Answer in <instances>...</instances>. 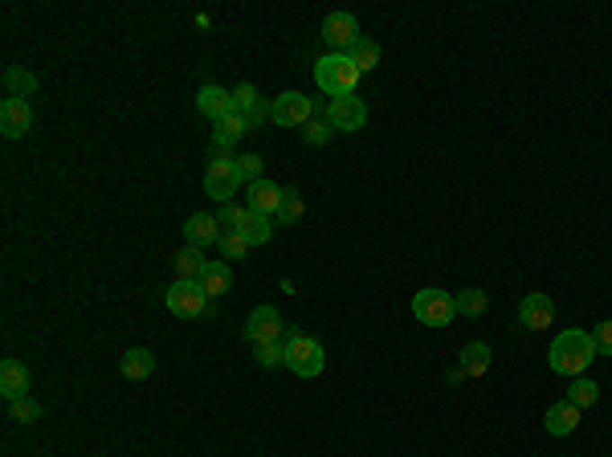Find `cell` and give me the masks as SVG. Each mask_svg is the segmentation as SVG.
Listing matches in <instances>:
<instances>
[{
	"label": "cell",
	"instance_id": "1",
	"mask_svg": "<svg viewBox=\"0 0 612 457\" xmlns=\"http://www.w3.org/2000/svg\"><path fill=\"white\" fill-rule=\"evenodd\" d=\"M596 355L600 352H596V343H592V331H559L547 352V363H551V372L576 380V376H584Z\"/></svg>",
	"mask_w": 612,
	"mask_h": 457
},
{
	"label": "cell",
	"instance_id": "17",
	"mask_svg": "<svg viewBox=\"0 0 612 457\" xmlns=\"http://www.w3.org/2000/svg\"><path fill=\"white\" fill-rule=\"evenodd\" d=\"M196 111H200L204 119H213V123H221L225 114H233V90H221V86H200V94H196Z\"/></svg>",
	"mask_w": 612,
	"mask_h": 457
},
{
	"label": "cell",
	"instance_id": "22",
	"mask_svg": "<svg viewBox=\"0 0 612 457\" xmlns=\"http://www.w3.org/2000/svg\"><path fill=\"white\" fill-rule=\"evenodd\" d=\"M172 265H176V282H196V278L204 273V265H208V262H204V254H200L196 246H184V249L176 254V262H172Z\"/></svg>",
	"mask_w": 612,
	"mask_h": 457
},
{
	"label": "cell",
	"instance_id": "33",
	"mask_svg": "<svg viewBox=\"0 0 612 457\" xmlns=\"http://www.w3.org/2000/svg\"><path fill=\"white\" fill-rule=\"evenodd\" d=\"M258 363H262V368H278V363H286V339L258 347Z\"/></svg>",
	"mask_w": 612,
	"mask_h": 457
},
{
	"label": "cell",
	"instance_id": "21",
	"mask_svg": "<svg viewBox=\"0 0 612 457\" xmlns=\"http://www.w3.org/2000/svg\"><path fill=\"white\" fill-rule=\"evenodd\" d=\"M119 372H123V380H147L151 372H155V355H151L147 347H131V352H123V360H119Z\"/></svg>",
	"mask_w": 612,
	"mask_h": 457
},
{
	"label": "cell",
	"instance_id": "37",
	"mask_svg": "<svg viewBox=\"0 0 612 457\" xmlns=\"http://www.w3.org/2000/svg\"><path fill=\"white\" fill-rule=\"evenodd\" d=\"M445 380H449V384H462V380H466V368H453Z\"/></svg>",
	"mask_w": 612,
	"mask_h": 457
},
{
	"label": "cell",
	"instance_id": "11",
	"mask_svg": "<svg viewBox=\"0 0 612 457\" xmlns=\"http://www.w3.org/2000/svg\"><path fill=\"white\" fill-rule=\"evenodd\" d=\"M233 111H237L249 127H262L270 119V103L258 94V86H253V82H241V86L233 90Z\"/></svg>",
	"mask_w": 612,
	"mask_h": 457
},
{
	"label": "cell",
	"instance_id": "27",
	"mask_svg": "<svg viewBox=\"0 0 612 457\" xmlns=\"http://www.w3.org/2000/svg\"><path fill=\"white\" fill-rule=\"evenodd\" d=\"M241 233H245L249 246H266L270 237H274V217H262V212H249L245 225H241Z\"/></svg>",
	"mask_w": 612,
	"mask_h": 457
},
{
	"label": "cell",
	"instance_id": "4",
	"mask_svg": "<svg viewBox=\"0 0 612 457\" xmlns=\"http://www.w3.org/2000/svg\"><path fill=\"white\" fill-rule=\"evenodd\" d=\"M412 315H417L425 327H445L453 315H457V299H453L449 291L429 286V291H417V299H412Z\"/></svg>",
	"mask_w": 612,
	"mask_h": 457
},
{
	"label": "cell",
	"instance_id": "18",
	"mask_svg": "<svg viewBox=\"0 0 612 457\" xmlns=\"http://www.w3.org/2000/svg\"><path fill=\"white\" fill-rule=\"evenodd\" d=\"M543 425H547L551 437H568V433L580 425V408L572 405V400H559V405H551V408H547Z\"/></svg>",
	"mask_w": 612,
	"mask_h": 457
},
{
	"label": "cell",
	"instance_id": "32",
	"mask_svg": "<svg viewBox=\"0 0 612 457\" xmlns=\"http://www.w3.org/2000/svg\"><path fill=\"white\" fill-rule=\"evenodd\" d=\"M217 246H221V254L229 257V262H237V257H245L249 254V241H245V233H221V241H217Z\"/></svg>",
	"mask_w": 612,
	"mask_h": 457
},
{
	"label": "cell",
	"instance_id": "10",
	"mask_svg": "<svg viewBox=\"0 0 612 457\" xmlns=\"http://www.w3.org/2000/svg\"><path fill=\"white\" fill-rule=\"evenodd\" d=\"M359 21L351 17V13H331L327 21H323V41L331 45L335 53H351V45L359 41Z\"/></svg>",
	"mask_w": 612,
	"mask_h": 457
},
{
	"label": "cell",
	"instance_id": "31",
	"mask_svg": "<svg viewBox=\"0 0 612 457\" xmlns=\"http://www.w3.org/2000/svg\"><path fill=\"white\" fill-rule=\"evenodd\" d=\"M245 217H249V204H221V212H217V220H221V228L225 233H237L241 225H245Z\"/></svg>",
	"mask_w": 612,
	"mask_h": 457
},
{
	"label": "cell",
	"instance_id": "3",
	"mask_svg": "<svg viewBox=\"0 0 612 457\" xmlns=\"http://www.w3.org/2000/svg\"><path fill=\"white\" fill-rule=\"evenodd\" d=\"M359 78H364V74L355 70V62L347 53H327V58H319V66H315V82H319V90H327L331 98H351Z\"/></svg>",
	"mask_w": 612,
	"mask_h": 457
},
{
	"label": "cell",
	"instance_id": "9",
	"mask_svg": "<svg viewBox=\"0 0 612 457\" xmlns=\"http://www.w3.org/2000/svg\"><path fill=\"white\" fill-rule=\"evenodd\" d=\"M327 123L335 127V131H364L368 127V106L364 98H331L327 106Z\"/></svg>",
	"mask_w": 612,
	"mask_h": 457
},
{
	"label": "cell",
	"instance_id": "8",
	"mask_svg": "<svg viewBox=\"0 0 612 457\" xmlns=\"http://www.w3.org/2000/svg\"><path fill=\"white\" fill-rule=\"evenodd\" d=\"M245 339L253 343V347H266V343L286 339V323H282V315H278L274 307H258L253 315H249V323H245Z\"/></svg>",
	"mask_w": 612,
	"mask_h": 457
},
{
	"label": "cell",
	"instance_id": "19",
	"mask_svg": "<svg viewBox=\"0 0 612 457\" xmlns=\"http://www.w3.org/2000/svg\"><path fill=\"white\" fill-rule=\"evenodd\" d=\"M196 282H200V291L208 294V299H221V294H229V286H233L229 262H208V265H204V273H200Z\"/></svg>",
	"mask_w": 612,
	"mask_h": 457
},
{
	"label": "cell",
	"instance_id": "13",
	"mask_svg": "<svg viewBox=\"0 0 612 457\" xmlns=\"http://www.w3.org/2000/svg\"><path fill=\"white\" fill-rule=\"evenodd\" d=\"M221 220L213 217V212H192V217L184 220V241L188 246H196V249H204V246H213V241H221Z\"/></svg>",
	"mask_w": 612,
	"mask_h": 457
},
{
	"label": "cell",
	"instance_id": "6",
	"mask_svg": "<svg viewBox=\"0 0 612 457\" xmlns=\"http://www.w3.org/2000/svg\"><path fill=\"white\" fill-rule=\"evenodd\" d=\"M315 119V103L302 90H286L270 103V123L278 127H306Z\"/></svg>",
	"mask_w": 612,
	"mask_h": 457
},
{
	"label": "cell",
	"instance_id": "34",
	"mask_svg": "<svg viewBox=\"0 0 612 457\" xmlns=\"http://www.w3.org/2000/svg\"><path fill=\"white\" fill-rule=\"evenodd\" d=\"M237 167H241V184H258L262 180V156H237Z\"/></svg>",
	"mask_w": 612,
	"mask_h": 457
},
{
	"label": "cell",
	"instance_id": "2",
	"mask_svg": "<svg viewBox=\"0 0 612 457\" xmlns=\"http://www.w3.org/2000/svg\"><path fill=\"white\" fill-rule=\"evenodd\" d=\"M286 368H290L294 376H302V380L319 376V372L327 368V352H323V343L315 339V335H306V331L286 327Z\"/></svg>",
	"mask_w": 612,
	"mask_h": 457
},
{
	"label": "cell",
	"instance_id": "25",
	"mask_svg": "<svg viewBox=\"0 0 612 457\" xmlns=\"http://www.w3.org/2000/svg\"><path fill=\"white\" fill-rule=\"evenodd\" d=\"M347 58L355 62V70H359V74H372L376 66H380V45H376L372 37H359V41L351 45V53H347Z\"/></svg>",
	"mask_w": 612,
	"mask_h": 457
},
{
	"label": "cell",
	"instance_id": "14",
	"mask_svg": "<svg viewBox=\"0 0 612 457\" xmlns=\"http://www.w3.org/2000/svg\"><path fill=\"white\" fill-rule=\"evenodd\" d=\"M519 318H523L527 331H547L555 323V302L547 294H527L523 307H519Z\"/></svg>",
	"mask_w": 612,
	"mask_h": 457
},
{
	"label": "cell",
	"instance_id": "5",
	"mask_svg": "<svg viewBox=\"0 0 612 457\" xmlns=\"http://www.w3.org/2000/svg\"><path fill=\"white\" fill-rule=\"evenodd\" d=\"M164 302H168V310L176 318H200L213 299L200 291V282H172L164 291Z\"/></svg>",
	"mask_w": 612,
	"mask_h": 457
},
{
	"label": "cell",
	"instance_id": "7",
	"mask_svg": "<svg viewBox=\"0 0 612 457\" xmlns=\"http://www.w3.org/2000/svg\"><path fill=\"white\" fill-rule=\"evenodd\" d=\"M237 184H241V167H237V159L233 156H217L213 164H208V172H204V193L213 196V201H221V204H229V196L237 193Z\"/></svg>",
	"mask_w": 612,
	"mask_h": 457
},
{
	"label": "cell",
	"instance_id": "36",
	"mask_svg": "<svg viewBox=\"0 0 612 457\" xmlns=\"http://www.w3.org/2000/svg\"><path fill=\"white\" fill-rule=\"evenodd\" d=\"M592 343H596V352H600V355H612V318H604V323H596Z\"/></svg>",
	"mask_w": 612,
	"mask_h": 457
},
{
	"label": "cell",
	"instance_id": "15",
	"mask_svg": "<svg viewBox=\"0 0 612 457\" xmlns=\"http://www.w3.org/2000/svg\"><path fill=\"white\" fill-rule=\"evenodd\" d=\"M29 384H33V376H29V368L25 363H17V360H4V368H0V396L4 400H25L29 396Z\"/></svg>",
	"mask_w": 612,
	"mask_h": 457
},
{
	"label": "cell",
	"instance_id": "29",
	"mask_svg": "<svg viewBox=\"0 0 612 457\" xmlns=\"http://www.w3.org/2000/svg\"><path fill=\"white\" fill-rule=\"evenodd\" d=\"M453 299H457V315H470V318H478L482 310L490 307V299L482 291H474V286L470 291H462V294H453Z\"/></svg>",
	"mask_w": 612,
	"mask_h": 457
},
{
	"label": "cell",
	"instance_id": "16",
	"mask_svg": "<svg viewBox=\"0 0 612 457\" xmlns=\"http://www.w3.org/2000/svg\"><path fill=\"white\" fill-rule=\"evenodd\" d=\"M282 196H286V188H278L274 180H258V184H249V212L278 217V209H282Z\"/></svg>",
	"mask_w": 612,
	"mask_h": 457
},
{
	"label": "cell",
	"instance_id": "23",
	"mask_svg": "<svg viewBox=\"0 0 612 457\" xmlns=\"http://www.w3.org/2000/svg\"><path fill=\"white\" fill-rule=\"evenodd\" d=\"M4 90H9V98H25L37 94V74L33 70H21V66H9L4 70Z\"/></svg>",
	"mask_w": 612,
	"mask_h": 457
},
{
	"label": "cell",
	"instance_id": "24",
	"mask_svg": "<svg viewBox=\"0 0 612 457\" xmlns=\"http://www.w3.org/2000/svg\"><path fill=\"white\" fill-rule=\"evenodd\" d=\"M563 400H572V405L584 413V408H592L596 400H600V384H596V380H588V376H576L568 384V396H563Z\"/></svg>",
	"mask_w": 612,
	"mask_h": 457
},
{
	"label": "cell",
	"instance_id": "12",
	"mask_svg": "<svg viewBox=\"0 0 612 457\" xmlns=\"http://www.w3.org/2000/svg\"><path fill=\"white\" fill-rule=\"evenodd\" d=\"M29 127H33V106L25 98H4L0 103V131H4V139H21Z\"/></svg>",
	"mask_w": 612,
	"mask_h": 457
},
{
	"label": "cell",
	"instance_id": "30",
	"mask_svg": "<svg viewBox=\"0 0 612 457\" xmlns=\"http://www.w3.org/2000/svg\"><path fill=\"white\" fill-rule=\"evenodd\" d=\"M331 135H335V127H331V123H327V114H323V119H319V114H315L311 123L302 127V139L311 143V148H323V143H327V139H331Z\"/></svg>",
	"mask_w": 612,
	"mask_h": 457
},
{
	"label": "cell",
	"instance_id": "35",
	"mask_svg": "<svg viewBox=\"0 0 612 457\" xmlns=\"http://www.w3.org/2000/svg\"><path fill=\"white\" fill-rule=\"evenodd\" d=\"M9 413H13V421H25V425H29V421H37V417H41V405L25 396V400H13Z\"/></svg>",
	"mask_w": 612,
	"mask_h": 457
},
{
	"label": "cell",
	"instance_id": "26",
	"mask_svg": "<svg viewBox=\"0 0 612 457\" xmlns=\"http://www.w3.org/2000/svg\"><path fill=\"white\" fill-rule=\"evenodd\" d=\"M462 368H466V376H486L490 372V347L486 343H466L462 347Z\"/></svg>",
	"mask_w": 612,
	"mask_h": 457
},
{
	"label": "cell",
	"instance_id": "28",
	"mask_svg": "<svg viewBox=\"0 0 612 457\" xmlns=\"http://www.w3.org/2000/svg\"><path fill=\"white\" fill-rule=\"evenodd\" d=\"M302 212H306V204H302V193L298 188H286V196H282V209H278V217H274V225H298L302 220Z\"/></svg>",
	"mask_w": 612,
	"mask_h": 457
},
{
	"label": "cell",
	"instance_id": "20",
	"mask_svg": "<svg viewBox=\"0 0 612 457\" xmlns=\"http://www.w3.org/2000/svg\"><path fill=\"white\" fill-rule=\"evenodd\" d=\"M213 127H217V131H213V148H217V151H229V148H237V143L245 139V131H249V123H245V119H241L237 111H233V114H225L221 123H213Z\"/></svg>",
	"mask_w": 612,
	"mask_h": 457
}]
</instances>
